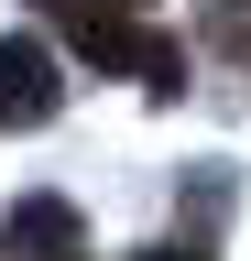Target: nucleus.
<instances>
[{
    "label": "nucleus",
    "instance_id": "7ed1b4c3",
    "mask_svg": "<svg viewBox=\"0 0 251 261\" xmlns=\"http://www.w3.org/2000/svg\"><path fill=\"white\" fill-rule=\"evenodd\" d=\"M66 228H77V218L55 207V196H33V207L11 218V250H22V240H33V250H66Z\"/></svg>",
    "mask_w": 251,
    "mask_h": 261
},
{
    "label": "nucleus",
    "instance_id": "f03ea898",
    "mask_svg": "<svg viewBox=\"0 0 251 261\" xmlns=\"http://www.w3.org/2000/svg\"><path fill=\"white\" fill-rule=\"evenodd\" d=\"M0 120H55V55L44 44H0Z\"/></svg>",
    "mask_w": 251,
    "mask_h": 261
},
{
    "label": "nucleus",
    "instance_id": "39448f33",
    "mask_svg": "<svg viewBox=\"0 0 251 261\" xmlns=\"http://www.w3.org/2000/svg\"><path fill=\"white\" fill-rule=\"evenodd\" d=\"M55 261H77V250H55Z\"/></svg>",
    "mask_w": 251,
    "mask_h": 261
},
{
    "label": "nucleus",
    "instance_id": "20e7f679",
    "mask_svg": "<svg viewBox=\"0 0 251 261\" xmlns=\"http://www.w3.org/2000/svg\"><path fill=\"white\" fill-rule=\"evenodd\" d=\"M142 261H197V250H142Z\"/></svg>",
    "mask_w": 251,
    "mask_h": 261
},
{
    "label": "nucleus",
    "instance_id": "f257e3e1",
    "mask_svg": "<svg viewBox=\"0 0 251 261\" xmlns=\"http://www.w3.org/2000/svg\"><path fill=\"white\" fill-rule=\"evenodd\" d=\"M77 55H87V65H131V76H153V87H175V76H186V44L142 33L131 11H77Z\"/></svg>",
    "mask_w": 251,
    "mask_h": 261
}]
</instances>
